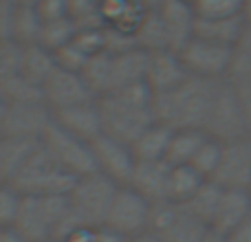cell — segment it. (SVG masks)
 Wrapping results in <instances>:
<instances>
[{
	"label": "cell",
	"mask_w": 251,
	"mask_h": 242,
	"mask_svg": "<svg viewBox=\"0 0 251 242\" xmlns=\"http://www.w3.org/2000/svg\"><path fill=\"white\" fill-rule=\"evenodd\" d=\"M218 84L221 82H209V79L190 75L181 86L154 95V101H152L154 121L172 130H203L205 132V123H207Z\"/></svg>",
	"instance_id": "1"
},
{
	"label": "cell",
	"mask_w": 251,
	"mask_h": 242,
	"mask_svg": "<svg viewBox=\"0 0 251 242\" xmlns=\"http://www.w3.org/2000/svg\"><path fill=\"white\" fill-rule=\"evenodd\" d=\"M152 101H154V93L148 88L146 82L97 97L104 134H110L132 145L134 139L150 123H154Z\"/></svg>",
	"instance_id": "2"
},
{
	"label": "cell",
	"mask_w": 251,
	"mask_h": 242,
	"mask_svg": "<svg viewBox=\"0 0 251 242\" xmlns=\"http://www.w3.org/2000/svg\"><path fill=\"white\" fill-rule=\"evenodd\" d=\"M16 227L26 242H62L82 227L71 214L69 194L22 196Z\"/></svg>",
	"instance_id": "3"
},
{
	"label": "cell",
	"mask_w": 251,
	"mask_h": 242,
	"mask_svg": "<svg viewBox=\"0 0 251 242\" xmlns=\"http://www.w3.org/2000/svg\"><path fill=\"white\" fill-rule=\"evenodd\" d=\"M148 66V51L139 47L122 48V51H106L97 53L84 66V77L88 79L91 88L97 97L108 93L122 91L132 84H139L146 79Z\"/></svg>",
	"instance_id": "4"
},
{
	"label": "cell",
	"mask_w": 251,
	"mask_h": 242,
	"mask_svg": "<svg viewBox=\"0 0 251 242\" xmlns=\"http://www.w3.org/2000/svg\"><path fill=\"white\" fill-rule=\"evenodd\" d=\"M77 178L69 174L51 152L42 145L33 150L26 163L16 172L9 185H13L22 196H42V194H69Z\"/></svg>",
	"instance_id": "5"
},
{
	"label": "cell",
	"mask_w": 251,
	"mask_h": 242,
	"mask_svg": "<svg viewBox=\"0 0 251 242\" xmlns=\"http://www.w3.org/2000/svg\"><path fill=\"white\" fill-rule=\"evenodd\" d=\"M119 187L122 185L110 181L101 172L77 178L73 190L69 192L73 218L82 227H104Z\"/></svg>",
	"instance_id": "6"
},
{
	"label": "cell",
	"mask_w": 251,
	"mask_h": 242,
	"mask_svg": "<svg viewBox=\"0 0 251 242\" xmlns=\"http://www.w3.org/2000/svg\"><path fill=\"white\" fill-rule=\"evenodd\" d=\"M205 134L212 139H218L223 143L251 134L238 91H236V86L229 79H223L218 84L212 108H209L207 123H205Z\"/></svg>",
	"instance_id": "7"
},
{
	"label": "cell",
	"mask_w": 251,
	"mask_h": 242,
	"mask_svg": "<svg viewBox=\"0 0 251 242\" xmlns=\"http://www.w3.org/2000/svg\"><path fill=\"white\" fill-rule=\"evenodd\" d=\"M212 227L190 212L185 205L163 200L152 205L150 229L159 242H201Z\"/></svg>",
	"instance_id": "8"
},
{
	"label": "cell",
	"mask_w": 251,
	"mask_h": 242,
	"mask_svg": "<svg viewBox=\"0 0 251 242\" xmlns=\"http://www.w3.org/2000/svg\"><path fill=\"white\" fill-rule=\"evenodd\" d=\"M187 73L192 77L209 79V82H223L229 79L231 64H234V47H225L218 42H209L203 38H192L185 47L178 51Z\"/></svg>",
	"instance_id": "9"
},
{
	"label": "cell",
	"mask_w": 251,
	"mask_h": 242,
	"mask_svg": "<svg viewBox=\"0 0 251 242\" xmlns=\"http://www.w3.org/2000/svg\"><path fill=\"white\" fill-rule=\"evenodd\" d=\"M42 145L47 147L53 159L69 174H73L75 178H82V176H88V174L97 172V163H95V154H93L91 141H84V139L66 132V130L60 128L57 123L49 125L47 134L42 137Z\"/></svg>",
	"instance_id": "10"
},
{
	"label": "cell",
	"mask_w": 251,
	"mask_h": 242,
	"mask_svg": "<svg viewBox=\"0 0 251 242\" xmlns=\"http://www.w3.org/2000/svg\"><path fill=\"white\" fill-rule=\"evenodd\" d=\"M152 218V203L146 200L139 192H134L130 185H122L115 194V200L110 205L106 225L119 234L122 238H134V236L148 234Z\"/></svg>",
	"instance_id": "11"
},
{
	"label": "cell",
	"mask_w": 251,
	"mask_h": 242,
	"mask_svg": "<svg viewBox=\"0 0 251 242\" xmlns=\"http://www.w3.org/2000/svg\"><path fill=\"white\" fill-rule=\"evenodd\" d=\"M223 190H249L251 185V134L223 143V156L209 178Z\"/></svg>",
	"instance_id": "12"
},
{
	"label": "cell",
	"mask_w": 251,
	"mask_h": 242,
	"mask_svg": "<svg viewBox=\"0 0 251 242\" xmlns=\"http://www.w3.org/2000/svg\"><path fill=\"white\" fill-rule=\"evenodd\" d=\"M44 101L51 110H62L69 106L86 104V101H95L97 95L91 88L88 79L84 77L82 71H69L60 69L47 79V84L42 86Z\"/></svg>",
	"instance_id": "13"
},
{
	"label": "cell",
	"mask_w": 251,
	"mask_h": 242,
	"mask_svg": "<svg viewBox=\"0 0 251 242\" xmlns=\"http://www.w3.org/2000/svg\"><path fill=\"white\" fill-rule=\"evenodd\" d=\"M91 145L93 154H95L97 172L108 176L117 185H128L130 176L134 172V165H137L132 145L110 137V134H100L97 139L91 141Z\"/></svg>",
	"instance_id": "14"
},
{
	"label": "cell",
	"mask_w": 251,
	"mask_h": 242,
	"mask_svg": "<svg viewBox=\"0 0 251 242\" xmlns=\"http://www.w3.org/2000/svg\"><path fill=\"white\" fill-rule=\"evenodd\" d=\"M53 123V110L47 101H29V104H11L2 121L0 134L20 139H35L42 141L49 125Z\"/></svg>",
	"instance_id": "15"
},
{
	"label": "cell",
	"mask_w": 251,
	"mask_h": 242,
	"mask_svg": "<svg viewBox=\"0 0 251 242\" xmlns=\"http://www.w3.org/2000/svg\"><path fill=\"white\" fill-rule=\"evenodd\" d=\"M190 77L185 64H183L178 51H152L148 53V66H146V79L154 95L168 93L172 88L181 86Z\"/></svg>",
	"instance_id": "16"
},
{
	"label": "cell",
	"mask_w": 251,
	"mask_h": 242,
	"mask_svg": "<svg viewBox=\"0 0 251 242\" xmlns=\"http://www.w3.org/2000/svg\"><path fill=\"white\" fill-rule=\"evenodd\" d=\"M156 11H159V18L163 22L170 51H181L194 38V26H196L194 4L185 2V0H163Z\"/></svg>",
	"instance_id": "17"
},
{
	"label": "cell",
	"mask_w": 251,
	"mask_h": 242,
	"mask_svg": "<svg viewBox=\"0 0 251 242\" xmlns=\"http://www.w3.org/2000/svg\"><path fill=\"white\" fill-rule=\"evenodd\" d=\"M53 123L64 128L66 132L75 134V137L84 139V141H93L100 134H104V123H101L100 106L95 101H86V104L69 106L62 110H53Z\"/></svg>",
	"instance_id": "18"
},
{
	"label": "cell",
	"mask_w": 251,
	"mask_h": 242,
	"mask_svg": "<svg viewBox=\"0 0 251 242\" xmlns=\"http://www.w3.org/2000/svg\"><path fill=\"white\" fill-rule=\"evenodd\" d=\"M172 165L168 161H137L128 185L152 205L168 200V178Z\"/></svg>",
	"instance_id": "19"
},
{
	"label": "cell",
	"mask_w": 251,
	"mask_h": 242,
	"mask_svg": "<svg viewBox=\"0 0 251 242\" xmlns=\"http://www.w3.org/2000/svg\"><path fill=\"white\" fill-rule=\"evenodd\" d=\"M251 214L249 190H223L216 214L212 218V229L227 236Z\"/></svg>",
	"instance_id": "20"
},
{
	"label": "cell",
	"mask_w": 251,
	"mask_h": 242,
	"mask_svg": "<svg viewBox=\"0 0 251 242\" xmlns=\"http://www.w3.org/2000/svg\"><path fill=\"white\" fill-rule=\"evenodd\" d=\"M247 24L245 16H234V18H203L196 16V26L194 35L196 38L209 40V42H218L225 47H236Z\"/></svg>",
	"instance_id": "21"
},
{
	"label": "cell",
	"mask_w": 251,
	"mask_h": 242,
	"mask_svg": "<svg viewBox=\"0 0 251 242\" xmlns=\"http://www.w3.org/2000/svg\"><path fill=\"white\" fill-rule=\"evenodd\" d=\"M57 71V60L55 53L49 51L42 44H26L25 53H22V64H20V75L26 77L29 82L44 86L47 79Z\"/></svg>",
	"instance_id": "22"
},
{
	"label": "cell",
	"mask_w": 251,
	"mask_h": 242,
	"mask_svg": "<svg viewBox=\"0 0 251 242\" xmlns=\"http://www.w3.org/2000/svg\"><path fill=\"white\" fill-rule=\"evenodd\" d=\"M172 132V128L159 123V121L148 125L132 143V152L137 161H165Z\"/></svg>",
	"instance_id": "23"
},
{
	"label": "cell",
	"mask_w": 251,
	"mask_h": 242,
	"mask_svg": "<svg viewBox=\"0 0 251 242\" xmlns=\"http://www.w3.org/2000/svg\"><path fill=\"white\" fill-rule=\"evenodd\" d=\"M205 181L207 178L201 172H196L192 165H172L168 178V200L185 205L201 190Z\"/></svg>",
	"instance_id": "24"
},
{
	"label": "cell",
	"mask_w": 251,
	"mask_h": 242,
	"mask_svg": "<svg viewBox=\"0 0 251 242\" xmlns=\"http://www.w3.org/2000/svg\"><path fill=\"white\" fill-rule=\"evenodd\" d=\"M38 145L40 141H35V139H20V137L0 134V165H2L9 183H11L16 172L26 163V159L33 154V150Z\"/></svg>",
	"instance_id": "25"
},
{
	"label": "cell",
	"mask_w": 251,
	"mask_h": 242,
	"mask_svg": "<svg viewBox=\"0 0 251 242\" xmlns=\"http://www.w3.org/2000/svg\"><path fill=\"white\" fill-rule=\"evenodd\" d=\"M207 134L203 130H174L165 161L170 165H190Z\"/></svg>",
	"instance_id": "26"
},
{
	"label": "cell",
	"mask_w": 251,
	"mask_h": 242,
	"mask_svg": "<svg viewBox=\"0 0 251 242\" xmlns=\"http://www.w3.org/2000/svg\"><path fill=\"white\" fill-rule=\"evenodd\" d=\"M77 31H79V24L73 16L60 18V20H51V22H42V31H40L38 44H42L49 51L55 53L57 48L66 47V44L77 35Z\"/></svg>",
	"instance_id": "27"
},
{
	"label": "cell",
	"mask_w": 251,
	"mask_h": 242,
	"mask_svg": "<svg viewBox=\"0 0 251 242\" xmlns=\"http://www.w3.org/2000/svg\"><path fill=\"white\" fill-rule=\"evenodd\" d=\"M221 194H223L221 185H216L214 181H205L203 185H201V190L185 203V207L190 209L194 216H199L201 220L212 227V218H214V214H216Z\"/></svg>",
	"instance_id": "28"
},
{
	"label": "cell",
	"mask_w": 251,
	"mask_h": 242,
	"mask_svg": "<svg viewBox=\"0 0 251 242\" xmlns=\"http://www.w3.org/2000/svg\"><path fill=\"white\" fill-rule=\"evenodd\" d=\"M0 91L9 99V104H29V101H44L42 86L29 82L26 77H22L20 73L13 75L9 79L0 82Z\"/></svg>",
	"instance_id": "29"
},
{
	"label": "cell",
	"mask_w": 251,
	"mask_h": 242,
	"mask_svg": "<svg viewBox=\"0 0 251 242\" xmlns=\"http://www.w3.org/2000/svg\"><path fill=\"white\" fill-rule=\"evenodd\" d=\"M42 31V18L33 7H18L13 20V40L20 44H35Z\"/></svg>",
	"instance_id": "30"
},
{
	"label": "cell",
	"mask_w": 251,
	"mask_h": 242,
	"mask_svg": "<svg viewBox=\"0 0 251 242\" xmlns=\"http://www.w3.org/2000/svg\"><path fill=\"white\" fill-rule=\"evenodd\" d=\"M231 82H251V20H247L240 40L234 47V64L229 73Z\"/></svg>",
	"instance_id": "31"
},
{
	"label": "cell",
	"mask_w": 251,
	"mask_h": 242,
	"mask_svg": "<svg viewBox=\"0 0 251 242\" xmlns=\"http://www.w3.org/2000/svg\"><path fill=\"white\" fill-rule=\"evenodd\" d=\"M221 156H223V141L212 139V137H205V141L201 143L199 152L194 154V159H192L190 165L209 181V178L214 176V172H216L218 163H221Z\"/></svg>",
	"instance_id": "32"
},
{
	"label": "cell",
	"mask_w": 251,
	"mask_h": 242,
	"mask_svg": "<svg viewBox=\"0 0 251 242\" xmlns=\"http://www.w3.org/2000/svg\"><path fill=\"white\" fill-rule=\"evenodd\" d=\"M245 2L247 0H196V16L203 18H234L245 16Z\"/></svg>",
	"instance_id": "33"
},
{
	"label": "cell",
	"mask_w": 251,
	"mask_h": 242,
	"mask_svg": "<svg viewBox=\"0 0 251 242\" xmlns=\"http://www.w3.org/2000/svg\"><path fill=\"white\" fill-rule=\"evenodd\" d=\"M25 44L16 40H0V82L20 73Z\"/></svg>",
	"instance_id": "34"
},
{
	"label": "cell",
	"mask_w": 251,
	"mask_h": 242,
	"mask_svg": "<svg viewBox=\"0 0 251 242\" xmlns=\"http://www.w3.org/2000/svg\"><path fill=\"white\" fill-rule=\"evenodd\" d=\"M22 205V194L13 185L0 187V227H13L16 225L18 212Z\"/></svg>",
	"instance_id": "35"
},
{
	"label": "cell",
	"mask_w": 251,
	"mask_h": 242,
	"mask_svg": "<svg viewBox=\"0 0 251 242\" xmlns=\"http://www.w3.org/2000/svg\"><path fill=\"white\" fill-rule=\"evenodd\" d=\"M71 13L79 26H101L100 9L106 0H69Z\"/></svg>",
	"instance_id": "36"
},
{
	"label": "cell",
	"mask_w": 251,
	"mask_h": 242,
	"mask_svg": "<svg viewBox=\"0 0 251 242\" xmlns=\"http://www.w3.org/2000/svg\"><path fill=\"white\" fill-rule=\"evenodd\" d=\"M35 11L40 13L42 22H51V20H60V18L73 16L69 0H42V2L35 7Z\"/></svg>",
	"instance_id": "37"
},
{
	"label": "cell",
	"mask_w": 251,
	"mask_h": 242,
	"mask_svg": "<svg viewBox=\"0 0 251 242\" xmlns=\"http://www.w3.org/2000/svg\"><path fill=\"white\" fill-rule=\"evenodd\" d=\"M18 4L13 0H0V40H13V20Z\"/></svg>",
	"instance_id": "38"
},
{
	"label": "cell",
	"mask_w": 251,
	"mask_h": 242,
	"mask_svg": "<svg viewBox=\"0 0 251 242\" xmlns=\"http://www.w3.org/2000/svg\"><path fill=\"white\" fill-rule=\"evenodd\" d=\"M225 242H251V214L225 236Z\"/></svg>",
	"instance_id": "39"
},
{
	"label": "cell",
	"mask_w": 251,
	"mask_h": 242,
	"mask_svg": "<svg viewBox=\"0 0 251 242\" xmlns=\"http://www.w3.org/2000/svg\"><path fill=\"white\" fill-rule=\"evenodd\" d=\"M231 84H234L236 91H238L240 104H243L245 117H247V123H249V130H251V82H231Z\"/></svg>",
	"instance_id": "40"
},
{
	"label": "cell",
	"mask_w": 251,
	"mask_h": 242,
	"mask_svg": "<svg viewBox=\"0 0 251 242\" xmlns=\"http://www.w3.org/2000/svg\"><path fill=\"white\" fill-rule=\"evenodd\" d=\"M0 242H26L16 227H0Z\"/></svg>",
	"instance_id": "41"
},
{
	"label": "cell",
	"mask_w": 251,
	"mask_h": 242,
	"mask_svg": "<svg viewBox=\"0 0 251 242\" xmlns=\"http://www.w3.org/2000/svg\"><path fill=\"white\" fill-rule=\"evenodd\" d=\"M9 99L2 95V91H0V128H2V121H4V117H7V113H9Z\"/></svg>",
	"instance_id": "42"
},
{
	"label": "cell",
	"mask_w": 251,
	"mask_h": 242,
	"mask_svg": "<svg viewBox=\"0 0 251 242\" xmlns=\"http://www.w3.org/2000/svg\"><path fill=\"white\" fill-rule=\"evenodd\" d=\"M201 242H225V236L218 234V231H214V229H209L207 234L201 238Z\"/></svg>",
	"instance_id": "43"
},
{
	"label": "cell",
	"mask_w": 251,
	"mask_h": 242,
	"mask_svg": "<svg viewBox=\"0 0 251 242\" xmlns=\"http://www.w3.org/2000/svg\"><path fill=\"white\" fill-rule=\"evenodd\" d=\"M134 2H139L143 9H148V11H154V9L161 7V2H163V0H134Z\"/></svg>",
	"instance_id": "44"
},
{
	"label": "cell",
	"mask_w": 251,
	"mask_h": 242,
	"mask_svg": "<svg viewBox=\"0 0 251 242\" xmlns=\"http://www.w3.org/2000/svg\"><path fill=\"white\" fill-rule=\"evenodd\" d=\"M124 242H159L152 234H141V236H134V238H126Z\"/></svg>",
	"instance_id": "45"
},
{
	"label": "cell",
	"mask_w": 251,
	"mask_h": 242,
	"mask_svg": "<svg viewBox=\"0 0 251 242\" xmlns=\"http://www.w3.org/2000/svg\"><path fill=\"white\" fill-rule=\"evenodd\" d=\"M13 2L18 4V7H38L40 2H42V0H13Z\"/></svg>",
	"instance_id": "46"
},
{
	"label": "cell",
	"mask_w": 251,
	"mask_h": 242,
	"mask_svg": "<svg viewBox=\"0 0 251 242\" xmlns=\"http://www.w3.org/2000/svg\"><path fill=\"white\" fill-rule=\"evenodd\" d=\"M7 183H9V178H7V174H4L2 165H0V187H2V185H7Z\"/></svg>",
	"instance_id": "47"
},
{
	"label": "cell",
	"mask_w": 251,
	"mask_h": 242,
	"mask_svg": "<svg viewBox=\"0 0 251 242\" xmlns=\"http://www.w3.org/2000/svg\"><path fill=\"white\" fill-rule=\"evenodd\" d=\"M245 18H247V20H251V0H247V2H245Z\"/></svg>",
	"instance_id": "48"
},
{
	"label": "cell",
	"mask_w": 251,
	"mask_h": 242,
	"mask_svg": "<svg viewBox=\"0 0 251 242\" xmlns=\"http://www.w3.org/2000/svg\"><path fill=\"white\" fill-rule=\"evenodd\" d=\"M185 2H190V4H194V2H196V0H185Z\"/></svg>",
	"instance_id": "49"
},
{
	"label": "cell",
	"mask_w": 251,
	"mask_h": 242,
	"mask_svg": "<svg viewBox=\"0 0 251 242\" xmlns=\"http://www.w3.org/2000/svg\"><path fill=\"white\" fill-rule=\"evenodd\" d=\"M249 194H251V185H249Z\"/></svg>",
	"instance_id": "50"
}]
</instances>
